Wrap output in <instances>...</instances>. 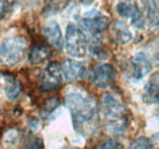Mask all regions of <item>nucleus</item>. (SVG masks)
Returning a JSON list of instances; mask_svg holds the SVG:
<instances>
[{
    "label": "nucleus",
    "mask_w": 159,
    "mask_h": 149,
    "mask_svg": "<svg viewBox=\"0 0 159 149\" xmlns=\"http://www.w3.org/2000/svg\"><path fill=\"white\" fill-rule=\"evenodd\" d=\"M89 50H91V54L92 55L96 56L99 60H104V59L108 57V52L105 50L104 45L102 44V42H100L99 39H97V40L93 42V44L91 45V49Z\"/></svg>",
    "instance_id": "obj_17"
},
{
    "label": "nucleus",
    "mask_w": 159,
    "mask_h": 149,
    "mask_svg": "<svg viewBox=\"0 0 159 149\" xmlns=\"http://www.w3.org/2000/svg\"><path fill=\"white\" fill-rule=\"evenodd\" d=\"M4 86H5V94L9 100H16L22 93L21 83L15 79L14 77L5 76L4 78Z\"/></svg>",
    "instance_id": "obj_15"
},
{
    "label": "nucleus",
    "mask_w": 159,
    "mask_h": 149,
    "mask_svg": "<svg viewBox=\"0 0 159 149\" xmlns=\"http://www.w3.org/2000/svg\"><path fill=\"white\" fill-rule=\"evenodd\" d=\"M143 99L147 103H159V72H156L146 83Z\"/></svg>",
    "instance_id": "obj_13"
},
{
    "label": "nucleus",
    "mask_w": 159,
    "mask_h": 149,
    "mask_svg": "<svg viewBox=\"0 0 159 149\" xmlns=\"http://www.w3.org/2000/svg\"><path fill=\"white\" fill-rule=\"evenodd\" d=\"M116 71L115 69L109 64H102L97 66L92 74H91V81L92 83L100 89H105L115 81Z\"/></svg>",
    "instance_id": "obj_7"
},
{
    "label": "nucleus",
    "mask_w": 159,
    "mask_h": 149,
    "mask_svg": "<svg viewBox=\"0 0 159 149\" xmlns=\"http://www.w3.org/2000/svg\"><path fill=\"white\" fill-rule=\"evenodd\" d=\"M25 149H43V141L42 138H33L32 141L27 142Z\"/></svg>",
    "instance_id": "obj_20"
},
{
    "label": "nucleus",
    "mask_w": 159,
    "mask_h": 149,
    "mask_svg": "<svg viewBox=\"0 0 159 149\" xmlns=\"http://www.w3.org/2000/svg\"><path fill=\"white\" fill-rule=\"evenodd\" d=\"M0 110H1V109H0Z\"/></svg>",
    "instance_id": "obj_24"
},
{
    "label": "nucleus",
    "mask_w": 159,
    "mask_h": 149,
    "mask_svg": "<svg viewBox=\"0 0 159 149\" xmlns=\"http://www.w3.org/2000/svg\"><path fill=\"white\" fill-rule=\"evenodd\" d=\"M61 71H62V76L67 81H77V79H82L87 76V67L82 62L75 61L72 59L64 60Z\"/></svg>",
    "instance_id": "obj_10"
},
{
    "label": "nucleus",
    "mask_w": 159,
    "mask_h": 149,
    "mask_svg": "<svg viewBox=\"0 0 159 149\" xmlns=\"http://www.w3.org/2000/svg\"><path fill=\"white\" fill-rule=\"evenodd\" d=\"M111 36H113V39L120 45H125L132 39L130 29L121 21H115L111 25Z\"/></svg>",
    "instance_id": "obj_14"
},
{
    "label": "nucleus",
    "mask_w": 159,
    "mask_h": 149,
    "mask_svg": "<svg viewBox=\"0 0 159 149\" xmlns=\"http://www.w3.org/2000/svg\"><path fill=\"white\" fill-rule=\"evenodd\" d=\"M58 105H59L58 99L52 98V99L47 100V103H45V105H44V109H43V112H44V114H50V112H53V110H54Z\"/></svg>",
    "instance_id": "obj_19"
},
{
    "label": "nucleus",
    "mask_w": 159,
    "mask_h": 149,
    "mask_svg": "<svg viewBox=\"0 0 159 149\" xmlns=\"http://www.w3.org/2000/svg\"><path fill=\"white\" fill-rule=\"evenodd\" d=\"M52 55L50 48L44 43H36L32 45L30 54H28V61L33 65H39L45 62Z\"/></svg>",
    "instance_id": "obj_12"
},
{
    "label": "nucleus",
    "mask_w": 159,
    "mask_h": 149,
    "mask_svg": "<svg viewBox=\"0 0 159 149\" xmlns=\"http://www.w3.org/2000/svg\"><path fill=\"white\" fill-rule=\"evenodd\" d=\"M65 103L71 112L72 125L76 132L88 137L98 131V106L89 94L80 89L69 91L65 95Z\"/></svg>",
    "instance_id": "obj_1"
},
{
    "label": "nucleus",
    "mask_w": 159,
    "mask_h": 149,
    "mask_svg": "<svg viewBox=\"0 0 159 149\" xmlns=\"http://www.w3.org/2000/svg\"><path fill=\"white\" fill-rule=\"evenodd\" d=\"M100 149H122V146L120 144L119 142L114 141V139H110V141H107L104 143L100 144Z\"/></svg>",
    "instance_id": "obj_21"
},
{
    "label": "nucleus",
    "mask_w": 159,
    "mask_h": 149,
    "mask_svg": "<svg viewBox=\"0 0 159 149\" xmlns=\"http://www.w3.org/2000/svg\"><path fill=\"white\" fill-rule=\"evenodd\" d=\"M147 19L152 27H159V2H156V1L148 2Z\"/></svg>",
    "instance_id": "obj_16"
},
{
    "label": "nucleus",
    "mask_w": 159,
    "mask_h": 149,
    "mask_svg": "<svg viewBox=\"0 0 159 149\" xmlns=\"http://www.w3.org/2000/svg\"><path fill=\"white\" fill-rule=\"evenodd\" d=\"M62 82V71L59 62H49L40 77L39 88L43 92H50L59 87Z\"/></svg>",
    "instance_id": "obj_5"
},
{
    "label": "nucleus",
    "mask_w": 159,
    "mask_h": 149,
    "mask_svg": "<svg viewBox=\"0 0 159 149\" xmlns=\"http://www.w3.org/2000/svg\"><path fill=\"white\" fill-rule=\"evenodd\" d=\"M152 62L144 53H137L131 57L129 62L127 76L131 81H139L152 71Z\"/></svg>",
    "instance_id": "obj_6"
},
{
    "label": "nucleus",
    "mask_w": 159,
    "mask_h": 149,
    "mask_svg": "<svg viewBox=\"0 0 159 149\" xmlns=\"http://www.w3.org/2000/svg\"><path fill=\"white\" fill-rule=\"evenodd\" d=\"M152 146H154V148L156 149H159V141L158 142H153V143H152Z\"/></svg>",
    "instance_id": "obj_23"
},
{
    "label": "nucleus",
    "mask_w": 159,
    "mask_h": 149,
    "mask_svg": "<svg viewBox=\"0 0 159 149\" xmlns=\"http://www.w3.org/2000/svg\"><path fill=\"white\" fill-rule=\"evenodd\" d=\"M116 11L121 17L130 19L132 26H135L136 28L142 29L144 27V20L142 16V12L135 2H129V1L119 2L116 5Z\"/></svg>",
    "instance_id": "obj_9"
},
{
    "label": "nucleus",
    "mask_w": 159,
    "mask_h": 149,
    "mask_svg": "<svg viewBox=\"0 0 159 149\" xmlns=\"http://www.w3.org/2000/svg\"><path fill=\"white\" fill-rule=\"evenodd\" d=\"M151 148H152V143L147 138H144V137L137 138L130 146V149H151Z\"/></svg>",
    "instance_id": "obj_18"
},
{
    "label": "nucleus",
    "mask_w": 159,
    "mask_h": 149,
    "mask_svg": "<svg viewBox=\"0 0 159 149\" xmlns=\"http://www.w3.org/2000/svg\"><path fill=\"white\" fill-rule=\"evenodd\" d=\"M43 34L45 39L58 50L62 48V33L60 29V26L57 21H48L43 26Z\"/></svg>",
    "instance_id": "obj_11"
},
{
    "label": "nucleus",
    "mask_w": 159,
    "mask_h": 149,
    "mask_svg": "<svg viewBox=\"0 0 159 149\" xmlns=\"http://www.w3.org/2000/svg\"><path fill=\"white\" fill-rule=\"evenodd\" d=\"M102 112L105 119V129L109 133L120 134L126 130L127 120L125 117V105L118 95L104 94L102 98Z\"/></svg>",
    "instance_id": "obj_2"
},
{
    "label": "nucleus",
    "mask_w": 159,
    "mask_h": 149,
    "mask_svg": "<svg viewBox=\"0 0 159 149\" xmlns=\"http://www.w3.org/2000/svg\"><path fill=\"white\" fill-rule=\"evenodd\" d=\"M65 49L72 57H83L88 49V37L79 25L70 23L65 33Z\"/></svg>",
    "instance_id": "obj_4"
},
{
    "label": "nucleus",
    "mask_w": 159,
    "mask_h": 149,
    "mask_svg": "<svg viewBox=\"0 0 159 149\" xmlns=\"http://www.w3.org/2000/svg\"><path fill=\"white\" fill-rule=\"evenodd\" d=\"M81 25L92 34H100L109 25V19L98 11L86 12L81 19Z\"/></svg>",
    "instance_id": "obj_8"
},
{
    "label": "nucleus",
    "mask_w": 159,
    "mask_h": 149,
    "mask_svg": "<svg viewBox=\"0 0 159 149\" xmlns=\"http://www.w3.org/2000/svg\"><path fill=\"white\" fill-rule=\"evenodd\" d=\"M27 40L22 36L5 38L0 44V66L14 67L19 65L26 54Z\"/></svg>",
    "instance_id": "obj_3"
},
{
    "label": "nucleus",
    "mask_w": 159,
    "mask_h": 149,
    "mask_svg": "<svg viewBox=\"0 0 159 149\" xmlns=\"http://www.w3.org/2000/svg\"><path fill=\"white\" fill-rule=\"evenodd\" d=\"M10 10V2L7 1H0V19H2Z\"/></svg>",
    "instance_id": "obj_22"
}]
</instances>
